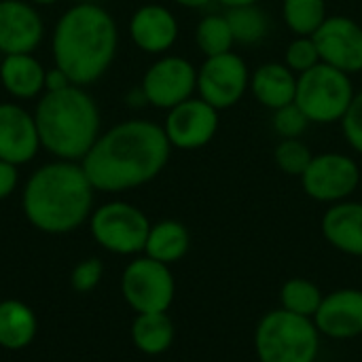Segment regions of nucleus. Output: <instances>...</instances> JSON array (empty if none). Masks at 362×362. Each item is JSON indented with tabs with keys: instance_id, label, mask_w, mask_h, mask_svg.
Listing matches in <instances>:
<instances>
[{
	"instance_id": "22",
	"label": "nucleus",
	"mask_w": 362,
	"mask_h": 362,
	"mask_svg": "<svg viewBox=\"0 0 362 362\" xmlns=\"http://www.w3.org/2000/svg\"><path fill=\"white\" fill-rule=\"evenodd\" d=\"M176 337V329L172 318L165 312L155 314H138L132 327V339L136 348L148 356L163 354L172 348Z\"/></svg>"
},
{
	"instance_id": "21",
	"label": "nucleus",
	"mask_w": 362,
	"mask_h": 362,
	"mask_svg": "<svg viewBox=\"0 0 362 362\" xmlns=\"http://www.w3.org/2000/svg\"><path fill=\"white\" fill-rule=\"evenodd\" d=\"M191 248V235L189 229L178 223V221H161L157 225H151L148 238H146V246L144 252L146 257L172 265L176 261H180Z\"/></svg>"
},
{
	"instance_id": "25",
	"label": "nucleus",
	"mask_w": 362,
	"mask_h": 362,
	"mask_svg": "<svg viewBox=\"0 0 362 362\" xmlns=\"http://www.w3.org/2000/svg\"><path fill=\"white\" fill-rule=\"evenodd\" d=\"M225 17L233 32V40L240 45H257L267 36L269 19L267 13L261 11L257 4L229 8Z\"/></svg>"
},
{
	"instance_id": "28",
	"label": "nucleus",
	"mask_w": 362,
	"mask_h": 362,
	"mask_svg": "<svg viewBox=\"0 0 362 362\" xmlns=\"http://www.w3.org/2000/svg\"><path fill=\"white\" fill-rule=\"evenodd\" d=\"M312 151L310 146L299 140V138H282V142L276 146L274 151V161L276 165L288 174V176H303V172L308 170L310 161H312Z\"/></svg>"
},
{
	"instance_id": "37",
	"label": "nucleus",
	"mask_w": 362,
	"mask_h": 362,
	"mask_svg": "<svg viewBox=\"0 0 362 362\" xmlns=\"http://www.w3.org/2000/svg\"><path fill=\"white\" fill-rule=\"evenodd\" d=\"M30 2H34V4H55L59 0H30Z\"/></svg>"
},
{
	"instance_id": "36",
	"label": "nucleus",
	"mask_w": 362,
	"mask_h": 362,
	"mask_svg": "<svg viewBox=\"0 0 362 362\" xmlns=\"http://www.w3.org/2000/svg\"><path fill=\"white\" fill-rule=\"evenodd\" d=\"M221 4H225L227 8H235V6H248V4H257L259 0H218Z\"/></svg>"
},
{
	"instance_id": "20",
	"label": "nucleus",
	"mask_w": 362,
	"mask_h": 362,
	"mask_svg": "<svg viewBox=\"0 0 362 362\" xmlns=\"http://www.w3.org/2000/svg\"><path fill=\"white\" fill-rule=\"evenodd\" d=\"M47 70L32 53H15L4 55L0 64V81L2 87L19 100L36 98L45 89Z\"/></svg>"
},
{
	"instance_id": "10",
	"label": "nucleus",
	"mask_w": 362,
	"mask_h": 362,
	"mask_svg": "<svg viewBox=\"0 0 362 362\" xmlns=\"http://www.w3.org/2000/svg\"><path fill=\"white\" fill-rule=\"evenodd\" d=\"M250 87V72L246 62L233 53L206 57L197 70V91L216 110L235 106Z\"/></svg>"
},
{
	"instance_id": "8",
	"label": "nucleus",
	"mask_w": 362,
	"mask_h": 362,
	"mask_svg": "<svg viewBox=\"0 0 362 362\" xmlns=\"http://www.w3.org/2000/svg\"><path fill=\"white\" fill-rule=\"evenodd\" d=\"M121 288L125 301L138 314L168 312L176 295V282L170 265L151 257L136 259L125 267Z\"/></svg>"
},
{
	"instance_id": "35",
	"label": "nucleus",
	"mask_w": 362,
	"mask_h": 362,
	"mask_svg": "<svg viewBox=\"0 0 362 362\" xmlns=\"http://www.w3.org/2000/svg\"><path fill=\"white\" fill-rule=\"evenodd\" d=\"M176 4H180V6H187V8H204V6H208L212 0H174Z\"/></svg>"
},
{
	"instance_id": "6",
	"label": "nucleus",
	"mask_w": 362,
	"mask_h": 362,
	"mask_svg": "<svg viewBox=\"0 0 362 362\" xmlns=\"http://www.w3.org/2000/svg\"><path fill=\"white\" fill-rule=\"evenodd\" d=\"M354 95L350 74L325 62L297 76L295 104L305 112L310 123L327 125L341 121Z\"/></svg>"
},
{
	"instance_id": "15",
	"label": "nucleus",
	"mask_w": 362,
	"mask_h": 362,
	"mask_svg": "<svg viewBox=\"0 0 362 362\" xmlns=\"http://www.w3.org/2000/svg\"><path fill=\"white\" fill-rule=\"evenodd\" d=\"M45 34L40 15L30 2L0 0V53H32Z\"/></svg>"
},
{
	"instance_id": "2",
	"label": "nucleus",
	"mask_w": 362,
	"mask_h": 362,
	"mask_svg": "<svg viewBox=\"0 0 362 362\" xmlns=\"http://www.w3.org/2000/svg\"><path fill=\"white\" fill-rule=\"evenodd\" d=\"M117 23L95 2H78L68 8L59 17L51 40L55 66L78 87L104 76L117 55Z\"/></svg>"
},
{
	"instance_id": "23",
	"label": "nucleus",
	"mask_w": 362,
	"mask_h": 362,
	"mask_svg": "<svg viewBox=\"0 0 362 362\" xmlns=\"http://www.w3.org/2000/svg\"><path fill=\"white\" fill-rule=\"evenodd\" d=\"M36 333V318L32 310L19 301L0 303V346L8 350L25 348Z\"/></svg>"
},
{
	"instance_id": "26",
	"label": "nucleus",
	"mask_w": 362,
	"mask_h": 362,
	"mask_svg": "<svg viewBox=\"0 0 362 362\" xmlns=\"http://www.w3.org/2000/svg\"><path fill=\"white\" fill-rule=\"evenodd\" d=\"M282 17L299 36H312L329 17L327 0H284Z\"/></svg>"
},
{
	"instance_id": "38",
	"label": "nucleus",
	"mask_w": 362,
	"mask_h": 362,
	"mask_svg": "<svg viewBox=\"0 0 362 362\" xmlns=\"http://www.w3.org/2000/svg\"><path fill=\"white\" fill-rule=\"evenodd\" d=\"M81 2H95V0H81Z\"/></svg>"
},
{
	"instance_id": "31",
	"label": "nucleus",
	"mask_w": 362,
	"mask_h": 362,
	"mask_svg": "<svg viewBox=\"0 0 362 362\" xmlns=\"http://www.w3.org/2000/svg\"><path fill=\"white\" fill-rule=\"evenodd\" d=\"M341 125L348 144L362 155V91L354 95L346 117L341 119Z\"/></svg>"
},
{
	"instance_id": "3",
	"label": "nucleus",
	"mask_w": 362,
	"mask_h": 362,
	"mask_svg": "<svg viewBox=\"0 0 362 362\" xmlns=\"http://www.w3.org/2000/svg\"><path fill=\"white\" fill-rule=\"evenodd\" d=\"M93 191L83 165L59 159L32 174L23 189V212L40 231L68 233L91 212Z\"/></svg>"
},
{
	"instance_id": "17",
	"label": "nucleus",
	"mask_w": 362,
	"mask_h": 362,
	"mask_svg": "<svg viewBox=\"0 0 362 362\" xmlns=\"http://www.w3.org/2000/svg\"><path fill=\"white\" fill-rule=\"evenodd\" d=\"M129 36L138 49L157 55L172 49L176 42L178 21L170 8L161 4H144L132 15Z\"/></svg>"
},
{
	"instance_id": "1",
	"label": "nucleus",
	"mask_w": 362,
	"mask_h": 362,
	"mask_svg": "<svg viewBox=\"0 0 362 362\" xmlns=\"http://www.w3.org/2000/svg\"><path fill=\"white\" fill-rule=\"evenodd\" d=\"M172 144L161 125L132 119L102 134L83 159L95 191L119 193L142 187L168 165Z\"/></svg>"
},
{
	"instance_id": "7",
	"label": "nucleus",
	"mask_w": 362,
	"mask_h": 362,
	"mask_svg": "<svg viewBox=\"0 0 362 362\" xmlns=\"http://www.w3.org/2000/svg\"><path fill=\"white\" fill-rule=\"evenodd\" d=\"M151 223L142 210L125 202H110L91 216V233L100 246L117 255H136L144 250Z\"/></svg>"
},
{
	"instance_id": "29",
	"label": "nucleus",
	"mask_w": 362,
	"mask_h": 362,
	"mask_svg": "<svg viewBox=\"0 0 362 362\" xmlns=\"http://www.w3.org/2000/svg\"><path fill=\"white\" fill-rule=\"evenodd\" d=\"M320 64V53L312 36H297L286 49V66L295 74H303Z\"/></svg>"
},
{
	"instance_id": "16",
	"label": "nucleus",
	"mask_w": 362,
	"mask_h": 362,
	"mask_svg": "<svg viewBox=\"0 0 362 362\" xmlns=\"http://www.w3.org/2000/svg\"><path fill=\"white\" fill-rule=\"evenodd\" d=\"M40 136L34 117L19 104H0V159L23 165L36 157Z\"/></svg>"
},
{
	"instance_id": "24",
	"label": "nucleus",
	"mask_w": 362,
	"mask_h": 362,
	"mask_svg": "<svg viewBox=\"0 0 362 362\" xmlns=\"http://www.w3.org/2000/svg\"><path fill=\"white\" fill-rule=\"evenodd\" d=\"M322 299H325V293L320 291V286L308 278H291L280 288V308L291 314L305 316L312 320Z\"/></svg>"
},
{
	"instance_id": "18",
	"label": "nucleus",
	"mask_w": 362,
	"mask_h": 362,
	"mask_svg": "<svg viewBox=\"0 0 362 362\" xmlns=\"http://www.w3.org/2000/svg\"><path fill=\"white\" fill-rule=\"evenodd\" d=\"M325 240L348 257H362V202L331 204L320 221Z\"/></svg>"
},
{
	"instance_id": "5",
	"label": "nucleus",
	"mask_w": 362,
	"mask_h": 362,
	"mask_svg": "<svg viewBox=\"0 0 362 362\" xmlns=\"http://www.w3.org/2000/svg\"><path fill=\"white\" fill-rule=\"evenodd\" d=\"M320 339L322 335L312 318L280 308L257 322L252 344L259 362H316Z\"/></svg>"
},
{
	"instance_id": "27",
	"label": "nucleus",
	"mask_w": 362,
	"mask_h": 362,
	"mask_svg": "<svg viewBox=\"0 0 362 362\" xmlns=\"http://www.w3.org/2000/svg\"><path fill=\"white\" fill-rule=\"evenodd\" d=\"M195 40L199 51L206 57L212 55H221L231 51V47L235 45L233 40V32L229 28V21L225 15H208L197 23L195 30Z\"/></svg>"
},
{
	"instance_id": "4",
	"label": "nucleus",
	"mask_w": 362,
	"mask_h": 362,
	"mask_svg": "<svg viewBox=\"0 0 362 362\" xmlns=\"http://www.w3.org/2000/svg\"><path fill=\"white\" fill-rule=\"evenodd\" d=\"M40 146L64 161H78L100 138V110L78 85L47 91L34 112Z\"/></svg>"
},
{
	"instance_id": "13",
	"label": "nucleus",
	"mask_w": 362,
	"mask_h": 362,
	"mask_svg": "<svg viewBox=\"0 0 362 362\" xmlns=\"http://www.w3.org/2000/svg\"><path fill=\"white\" fill-rule=\"evenodd\" d=\"M218 129V110L202 98H189L170 108L163 132L172 146L195 151L212 142Z\"/></svg>"
},
{
	"instance_id": "33",
	"label": "nucleus",
	"mask_w": 362,
	"mask_h": 362,
	"mask_svg": "<svg viewBox=\"0 0 362 362\" xmlns=\"http://www.w3.org/2000/svg\"><path fill=\"white\" fill-rule=\"evenodd\" d=\"M17 178H19V174H17V165H13V163H8V161H2V159H0V199L8 197V195L15 191V187H17Z\"/></svg>"
},
{
	"instance_id": "14",
	"label": "nucleus",
	"mask_w": 362,
	"mask_h": 362,
	"mask_svg": "<svg viewBox=\"0 0 362 362\" xmlns=\"http://www.w3.org/2000/svg\"><path fill=\"white\" fill-rule=\"evenodd\" d=\"M314 325L322 337L335 341H348L362 335V291L339 288L325 295Z\"/></svg>"
},
{
	"instance_id": "12",
	"label": "nucleus",
	"mask_w": 362,
	"mask_h": 362,
	"mask_svg": "<svg viewBox=\"0 0 362 362\" xmlns=\"http://www.w3.org/2000/svg\"><path fill=\"white\" fill-rule=\"evenodd\" d=\"M312 38L318 47L320 62L346 74L362 70V25L352 17L329 15Z\"/></svg>"
},
{
	"instance_id": "19",
	"label": "nucleus",
	"mask_w": 362,
	"mask_h": 362,
	"mask_svg": "<svg viewBox=\"0 0 362 362\" xmlns=\"http://www.w3.org/2000/svg\"><path fill=\"white\" fill-rule=\"evenodd\" d=\"M250 91L263 106L278 110L295 102L297 76L286 64L269 62L250 74Z\"/></svg>"
},
{
	"instance_id": "30",
	"label": "nucleus",
	"mask_w": 362,
	"mask_h": 362,
	"mask_svg": "<svg viewBox=\"0 0 362 362\" xmlns=\"http://www.w3.org/2000/svg\"><path fill=\"white\" fill-rule=\"evenodd\" d=\"M274 129L282 136V138H299L308 125L310 119L305 117V112L293 102L288 106H282L278 110H274Z\"/></svg>"
},
{
	"instance_id": "9",
	"label": "nucleus",
	"mask_w": 362,
	"mask_h": 362,
	"mask_svg": "<svg viewBox=\"0 0 362 362\" xmlns=\"http://www.w3.org/2000/svg\"><path fill=\"white\" fill-rule=\"evenodd\" d=\"M361 185L358 163L344 153L314 155L301 176V187L308 197L322 204L346 202Z\"/></svg>"
},
{
	"instance_id": "32",
	"label": "nucleus",
	"mask_w": 362,
	"mask_h": 362,
	"mask_svg": "<svg viewBox=\"0 0 362 362\" xmlns=\"http://www.w3.org/2000/svg\"><path fill=\"white\" fill-rule=\"evenodd\" d=\"M102 278V263L98 259H89V261H83L74 267L72 272V286L78 291V293H87L91 288L98 286Z\"/></svg>"
},
{
	"instance_id": "11",
	"label": "nucleus",
	"mask_w": 362,
	"mask_h": 362,
	"mask_svg": "<svg viewBox=\"0 0 362 362\" xmlns=\"http://www.w3.org/2000/svg\"><path fill=\"white\" fill-rule=\"evenodd\" d=\"M197 89V70L193 64L178 55L157 59L142 76V98L155 108L170 110L185 100L193 98Z\"/></svg>"
},
{
	"instance_id": "34",
	"label": "nucleus",
	"mask_w": 362,
	"mask_h": 362,
	"mask_svg": "<svg viewBox=\"0 0 362 362\" xmlns=\"http://www.w3.org/2000/svg\"><path fill=\"white\" fill-rule=\"evenodd\" d=\"M68 85H72L70 78H68L57 66L51 68V70H47V76H45V89H47V91H57V89H64V87H68Z\"/></svg>"
}]
</instances>
